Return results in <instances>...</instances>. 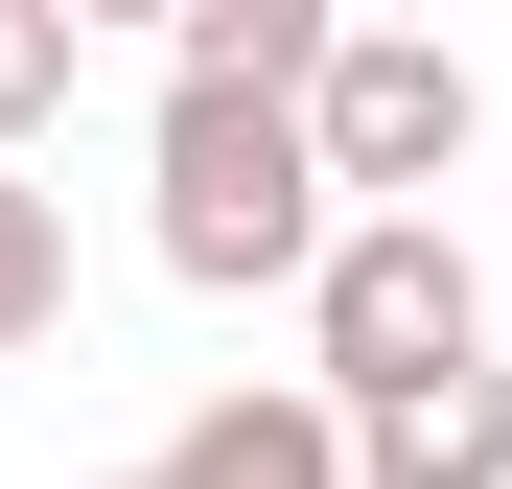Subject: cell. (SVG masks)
Wrapping results in <instances>:
<instances>
[{
	"label": "cell",
	"mask_w": 512,
	"mask_h": 489,
	"mask_svg": "<svg viewBox=\"0 0 512 489\" xmlns=\"http://www.w3.org/2000/svg\"><path fill=\"white\" fill-rule=\"evenodd\" d=\"M303 350H326V373H303L326 420L443 396V373H489V257H466L443 210H350V233L303 257Z\"/></svg>",
	"instance_id": "6da1fadb"
},
{
	"label": "cell",
	"mask_w": 512,
	"mask_h": 489,
	"mask_svg": "<svg viewBox=\"0 0 512 489\" xmlns=\"http://www.w3.org/2000/svg\"><path fill=\"white\" fill-rule=\"evenodd\" d=\"M350 489H512V373L373 396V420H350Z\"/></svg>",
	"instance_id": "5b68a950"
},
{
	"label": "cell",
	"mask_w": 512,
	"mask_h": 489,
	"mask_svg": "<svg viewBox=\"0 0 512 489\" xmlns=\"http://www.w3.org/2000/svg\"><path fill=\"white\" fill-rule=\"evenodd\" d=\"M140 489H350V420H326L303 373H233V396H210V420L163 443Z\"/></svg>",
	"instance_id": "277c9868"
},
{
	"label": "cell",
	"mask_w": 512,
	"mask_h": 489,
	"mask_svg": "<svg viewBox=\"0 0 512 489\" xmlns=\"http://www.w3.org/2000/svg\"><path fill=\"white\" fill-rule=\"evenodd\" d=\"M326 70V0H187L163 24V94H303Z\"/></svg>",
	"instance_id": "8992f818"
},
{
	"label": "cell",
	"mask_w": 512,
	"mask_h": 489,
	"mask_svg": "<svg viewBox=\"0 0 512 489\" xmlns=\"http://www.w3.org/2000/svg\"><path fill=\"white\" fill-rule=\"evenodd\" d=\"M24 117H70V0H0V163H24Z\"/></svg>",
	"instance_id": "ba28073f"
},
{
	"label": "cell",
	"mask_w": 512,
	"mask_h": 489,
	"mask_svg": "<svg viewBox=\"0 0 512 489\" xmlns=\"http://www.w3.org/2000/svg\"><path fill=\"white\" fill-rule=\"evenodd\" d=\"M326 257V187H303V94H163V280L256 303Z\"/></svg>",
	"instance_id": "7a4b0ae2"
},
{
	"label": "cell",
	"mask_w": 512,
	"mask_h": 489,
	"mask_svg": "<svg viewBox=\"0 0 512 489\" xmlns=\"http://www.w3.org/2000/svg\"><path fill=\"white\" fill-rule=\"evenodd\" d=\"M466 140H489L466 47H419V24H326V70H303V187H326V233H350V210H443Z\"/></svg>",
	"instance_id": "3957f363"
},
{
	"label": "cell",
	"mask_w": 512,
	"mask_h": 489,
	"mask_svg": "<svg viewBox=\"0 0 512 489\" xmlns=\"http://www.w3.org/2000/svg\"><path fill=\"white\" fill-rule=\"evenodd\" d=\"M47 326H70V210L0 163V350H47Z\"/></svg>",
	"instance_id": "52a82bcc"
}]
</instances>
